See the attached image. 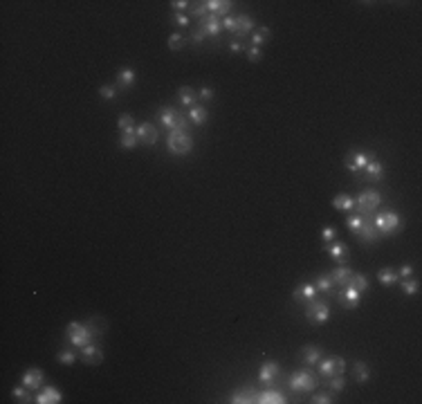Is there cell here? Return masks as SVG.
<instances>
[{
	"mask_svg": "<svg viewBox=\"0 0 422 404\" xmlns=\"http://www.w3.org/2000/svg\"><path fill=\"white\" fill-rule=\"evenodd\" d=\"M66 335H68V341L77 348L88 346L95 339V332H93V328H90V323H81V321H70Z\"/></svg>",
	"mask_w": 422,
	"mask_h": 404,
	"instance_id": "1",
	"label": "cell"
},
{
	"mask_svg": "<svg viewBox=\"0 0 422 404\" xmlns=\"http://www.w3.org/2000/svg\"><path fill=\"white\" fill-rule=\"evenodd\" d=\"M375 225V229L380 231L382 236H393L402 229V218L396 213V211H380L375 213V218L371 220Z\"/></svg>",
	"mask_w": 422,
	"mask_h": 404,
	"instance_id": "2",
	"label": "cell"
},
{
	"mask_svg": "<svg viewBox=\"0 0 422 404\" xmlns=\"http://www.w3.org/2000/svg\"><path fill=\"white\" fill-rule=\"evenodd\" d=\"M380 202H382L380 193L373 191V189H369V191H361L359 193V198L355 200V209H357V213H359V215H364L366 220H371L373 213H375L377 207H380Z\"/></svg>",
	"mask_w": 422,
	"mask_h": 404,
	"instance_id": "3",
	"label": "cell"
},
{
	"mask_svg": "<svg viewBox=\"0 0 422 404\" xmlns=\"http://www.w3.org/2000/svg\"><path fill=\"white\" fill-rule=\"evenodd\" d=\"M166 144H169V153L177 155V158H185L193 148V139L189 137V133L182 131H171L169 137H166Z\"/></svg>",
	"mask_w": 422,
	"mask_h": 404,
	"instance_id": "4",
	"label": "cell"
},
{
	"mask_svg": "<svg viewBox=\"0 0 422 404\" xmlns=\"http://www.w3.org/2000/svg\"><path fill=\"white\" fill-rule=\"evenodd\" d=\"M290 389L294 393H310L317 389V377L310 370H294L290 375Z\"/></svg>",
	"mask_w": 422,
	"mask_h": 404,
	"instance_id": "5",
	"label": "cell"
},
{
	"mask_svg": "<svg viewBox=\"0 0 422 404\" xmlns=\"http://www.w3.org/2000/svg\"><path fill=\"white\" fill-rule=\"evenodd\" d=\"M306 319L310 323H326L330 319V310L328 303L323 301H308V308H306Z\"/></svg>",
	"mask_w": 422,
	"mask_h": 404,
	"instance_id": "6",
	"label": "cell"
},
{
	"mask_svg": "<svg viewBox=\"0 0 422 404\" xmlns=\"http://www.w3.org/2000/svg\"><path fill=\"white\" fill-rule=\"evenodd\" d=\"M319 373L323 377H335V375H344L346 370V362L344 357H326V359H319Z\"/></svg>",
	"mask_w": 422,
	"mask_h": 404,
	"instance_id": "7",
	"label": "cell"
},
{
	"mask_svg": "<svg viewBox=\"0 0 422 404\" xmlns=\"http://www.w3.org/2000/svg\"><path fill=\"white\" fill-rule=\"evenodd\" d=\"M373 158H375V155H371V153H359V150H350V153L346 155V166H348L350 173L361 175V171L366 169V164H369Z\"/></svg>",
	"mask_w": 422,
	"mask_h": 404,
	"instance_id": "8",
	"label": "cell"
},
{
	"mask_svg": "<svg viewBox=\"0 0 422 404\" xmlns=\"http://www.w3.org/2000/svg\"><path fill=\"white\" fill-rule=\"evenodd\" d=\"M135 133H137V142L144 144V146H153V144H158V139H160V131L148 121L139 123V128H135Z\"/></svg>",
	"mask_w": 422,
	"mask_h": 404,
	"instance_id": "9",
	"label": "cell"
},
{
	"mask_svg": "<svg viewBox=\"0 0 422 404\" xmlns=\"http://www.w3.org/2000/svg\"><path fill=\"white\" fill-rule=\"evenodd\" d=\"M337 299H339V303H342L346 310H355L357 305H359L361 292L357 288H353V285H346V288H342V292H339Z\"/></svg>",
	"mask_w": 422,
	"mask_h": 404,
	"instance_id": "10",
	"label": "cell"
},
{
	"mask_svg": "<svg viewBox=\"0 0 422 404\" xmlns=\"http://www.w3.org/2000/svg\"><path fill=\"white\" fill-rule=\"evenodd\" d=\"M323 252H328L330 256L337 261V265H346L348 263V245L346 242H326L323 245Z\"/></svg>",
	"mask_w": 422,
	"mask_h": 404,
	"instance_id": "11",
	"label": "cell"
},
{
	"mask_svg": "<svg viewBox=\"0 0 422 404\" xmlns=\"http://www.w3.org/2000/svg\"><path fill=\"white\" fill-rule=\"evenodd\" d=\"M317 288L315 283H304V285H296L294 292H292V299L296 301V303H308V301H315L317 299Z\"/></svg>",
	"mask_w": 422,
	"mask_h": 404,
	"instance_id": "12",
	"label": "cell"
},
{
	"mask_svg": "<svg viewBox=\"0 0 422 404\" xmlns=\"http://www.w3.org/2000/svg\"><path fill=\"white\" fill-rule=\"evenodd\" d=\"M281 377V368H279V364L277 362H265L261 366V373H258V380L263 382L265 386H272L274 382H277Z\"/></svg>",
	"mask_w": 422,
	"mask_h": 404,
	"instance_id": "13",
	"label": "cell"
},
{
	"mask_svg": "<svg viewBox=\"0 0 422 404\" xmlns=\"http://www.w3.org/2000/svg\"><path fill=\"white\" fill-rule=\"evenodd\" d=\"M81 359L90 366H97L104 362V350L97 346V344H88V346L81 348Z\"/></svg>",
	"mask_w": 422,
	"mask_h": 404,
	"instance_id": "14",
	"label": "cell"
},
{
	"mask_svg": "<svg viewBox=\"0 0 422 404\" xmlns=\"http://www.w3.org/2000/svg\"><path fill=\"white\" fill-rule=\"evenodd\" d=\"M198 29H202V32H204V36H218V34H220V29H223V23H220L218 16L207 14L202 20H200Z\"/></svg>",
	"mask_w": 422,
	"mask_h": 404,
	"instance_id": "15",
	"label": "cell"
},
{
	"mask_svg": "<svg viewBox=\"0 0 422 404\" xmlns=\"http://www.w3.org/2000/svg\"><path fill=\"white\" fill-rule=\"evenodd\" d=\"M353 269H350L348 265H337L330 272V278L335 281V285L337 288H346V285H350V278H353Z\"/></svg>",
	"mask_w": 422,
	"mask_h": 404,
	"instance_id": "16",
	"label": "cell"
},
{
	"mask_svg": "<svg viewBox=\"0 0 422 404\" xmlns=\"http://www.w3.org/2000/svg\"><path fill=\"white\" fill-rule=\"evenodd\" d=\"M34 402L36 404H58V402H63V395L56 386H45V389L34 397Z\"/></svg>",
	"mask_w": 422,
	"mask_h": 404,
	"instance_id": "17",
	"label": "cell"
},
{
	"mask_svg": "<svg viewBox=\"0 0 422 404\" xmlns=\"http://www.w3.org/2000/svg\"><path fill=\"white\" fill-rule=\"evenodd\" d=\"M43 382H45V375H43V370H41V368H27V370H25V375H23V384L27 386V389H32V391L41 389Z\"/></svg>",
	"mask_w": 422,
	"mask_h": 404,
	"instance_id": "18",
	"label": "cell"
},
{
	"mask_svg": "<svg viewBox=\"0 0 422 404\" xmlns=\"http://www.w3.org/2000/svg\"><path fill=\"white\" fill-rule=\"evenodd\" d=\"M357 236H359V240H361V242H366V245H369V242H375V240H380V238H382V234L375 229V225H373L371 220H366V223L361 225V229L357 231Z\"/></svg>",
	"mask_w": 422,
	"mask_h": 404,
	"instance_id": "19",
	"label": "cell"
},
{
	"mask_svg": "<svg viewBox=\"0 0 422 404\" xmlns=\"http://www.w3.org/2000/svg\"><path fill=\"white\" fill-rule=\"evenodd\" d=\"M256 402H258V404H285V402H288V397H285L283 393L274 391V389H267V391L258 393V395H256Z\"/></svg>",
	"mask_w": 422,
	"mask_h": 404,
	"instance_id": "20",
	"label": "cell"
},
{
	"mask_svg": "<svg viewBox=\"0 0 422 404\" xmlns=\"http://www.w3.org/2000/svg\"><path fill=\"white\" fill-rule=\"evenodd\" d=\"M256 395L258 393L250 389V386H243V389H238L234 395L229 397V402L231 404H250V402H256Z\"/></svg>",
	"mask_w": 422,
	"mask_h": 404,
	"instance_id": "21",
	"label": "cell"
},
{
	"mask_svg": "<svg viewBox=\"0 0 422 404\" xmlns=\"http://www.w3.org/2000/svg\"><path fill=\"white\" fill-rule=\"evenodd\" d=\"M207 9H209V14H214V16H229V12H231V3L229 0H207Z\"/></svg>",
	"mask_w": 422,
	"mask_h": 404,
	"instance_id": "22",
	"label": "cell"
},
{
	"mask_svg": "<svg viewBox=\"0 0 422 404\" xmlns=\"http://www.w3.org/2000/svg\"><path fill=\"white\" fill-rule=\"evenodd\" d=\"M361 173H364L366 180H371V182H380L382 177H384V166H382L375 158H373L369 164H366V169L361 171Z\"/></svg>",
	"mask_w": 422,
	"mask_h": 404,
	"instance_id": "23",
	"label": "cell"
},
{
	"mask_svg": "<svg viewBox=\"0 0 422 404\" xmlns=\"http://www.w3.org/2000/svg\"><path fill=\"white\" fill-rule=\"evenodd\" d=\"M321 357H323V353H321V348H317V346H306L304 353H301V359H304V364H308V366H317Z\"/></svg>",
	"mask_w": 422,
	"mask_h": 404,
	"instance_id": "24",
	"label": "cell"
},
{
	"mask_svg": "<svg viewBox=\"0 0 422 404\" xmlns=\"http://www.w3.org/2000/svg\"><path fill=\"white\" fill-rule=\"evenodd\" d=\"M175 117H177V110H175V108H171V106H164V108L160 110V121H162V126L169 128V131H173V128H175Z\"/></svg>",
	"mask_w": 422,
	"mask_h": 404,
	"instance_id": "25",
	"label": "cell"
},
{
	"mask_svg": "<svg viewBox=\"0 0 422 404\" xmlns=\"http://www.w3.org/2000/svg\"><path fill=\"white\" fill-rule=\"evenodd\" d=\"M207 117H209V112H207V108L204 106H193V108H189V121L191 123H196V126H202L204 121H207Z\"/></svg>",
	"mask_w": 422,
	"mask_h": 404,
	"instance_id": "26",
	"label": "cell"
},
{
	"mask_svg": "<svg viewBox=\"0 0 422 404\" xmlns=\"http://www.w3.org/2000/svg\"><path fill=\"white\" fill-rule=\"evenodd\" d=\"M377 281H380L382 285H393V283H398L400 281V276H398V269H393V267H382L380 272H377Z\"/></svg>",
	"mask_w": 422,
	"mask_h": 404,
	"instance_id": "27",
	"label": "cell"
},
{
	"mask_svg": "<svg viewBox=\"0 0 422 404\" xmlns=\"http://www.w3.org/2000/svg\"><path fill=\"white\" fill-rule=\"evenodd\" d=\"M177 95H180L182 106H187V108H193V106H196V101H198V92H196L193 88H189V85H182V88L177 90Z\"/></svg>",
	"mask_w": 422,
	"mask_h": 404,
	"instance_id": "28",
	"label": "cell"
},
{
	"mask_svg": "<svg viewBox=\"0 0 422 404\" xmlns=\"http://www.w3.org/2000/svg\"><path fill=\"white\" fill-rule=\"evenodd\" d=\"M135 83V70L133 68H124V70H119L117 72V85L119 88H131V85Z\"/></svg>",
	"mask_w": 422,
	"mask_h": 404,
	"instance_id": "29",
	"label": "cell"
},
{
	"mask_svg": "<svg viewBox=\"0 0 422 404\" xmlns=\"http://www.w3.org/2000/svg\"><path fill=\"white\" fill-rule=\"evenodd\" d=\"M315 288L317 292H323V294H333L335 292V281L330 278V274H321V276L315 281Z\"/></svg>",
	"mask_w": 422,
	"mask_h": 404,
	"instance_id": "30",
	"label": "cell"
},
{
	"mask_svg": "<svg viewBox=\"0 0 422 404\" xmlns=\"http://www.w3.org/2000/svg\"><path fill=\"white\" fill-rule=\"evenodd\" d=\"M333 207L342 209V211H350V209H355V200L348 196V193H339V196H335Z\"/></svg>",
	"mask_w": 422,
	"mask_h": 404,
	"instance_id": "31",
	"label": "cell"
},
{
	"mask_svg": "<svg viewBox=\"0 0 422 404\" xmlns=\"http://www.w3.org/2000/svg\"><path fill=\"white\" fill-rule=\"evenodd\" d=\"M269 39H272V32H269L267 27H258V29H254V34H252L254 47H263Z\"/></svg>",
	"mask_w": 422,
	"mask_h": 404,
	"instance_id": "32",
	"label": "cell"
},
{
	"mask_svg": "<svg viewBox=\"0 0 422 404\" xmlns=\"http://www.w3.org/2000/svg\"><path fill=\"white\" fill-rule=\"evenodd\" d=\"M236 25H238V36H245L247 32L254 29V18H252V16H247V14H243V16H238V18H236Z\"/></svg>",
	"mask_w": 422,
	"mask_h": 404,
	"instance_id": "33",
	"label": "cell"
},
{
	"mask_svg": "<svg viewBox=\"0 0 422 404\" xmlns=\"http://www.w3.org/2000/svg\"><path fill=\"white\" fill-rule=\"evenodd\" d=\"M119 146L122 148H126V150H131L137 146V133L131 131V133H122V137H119Z\"/></svg>",
	"mask_w": 422,
	"mask_h": 404,
	"instance_id": "34",
	"label": "cell"
},
{
	"mask_svg": "<svg viewBox=\"0 0 422 404\" xmlns=\"http://www.w3.org/2000/svg\"><path fill=\"white\" fill-rule=\"evenodd\" d=\"M12 395L16 397V402H32L34 397H32V389H27V386H14V391H12Z\"/></svg>",
	"mask_w": 422,
	"mask_h": 404,
	"instance_id": "35",
	"label": "cell"
},
{
	"mask_svg": "<svg viewBox=\"0 0 422 404\" xmlns=\"http://www.w3.org/2000/svg\"><path fill=\"white\" fill-rule=\"evenodd\" d=\"M355 375H357V382L359 384H366L371 377V368L366 366V362H355Z\"/></svg>",
	"mask_w": 422,
	"mask_h": 404,
	"instance_id": "36",
	"label": "cell"
},
{
	"mask_svg": "<svg viewBox=\"0 0 422 404\" xmlns=\"http://www.w3.org/2000/svg\"><path fill=\"white\" fill-rule=\"evenodd\" d=\"M418 290H420V281L418 278H402V292L407 294V296H413V294H418Z\"/></svg>",
	"mask_w": 422,
	"mask_h": 404,
	"instance_id": "37",
	"label": "cell"
},
{
	"mask_svg": "<svg viewBox=\"0 0 422 404\" xmlns=\"http://www.w3.org/2000/svg\"><path fill=\"white\" fill-rule=\"evenodd\" d=\"M364 223H366V218H364V215H359V213L348 215V218H346V225H348V229L355 231V234L361 229V225H364Z\"/></svg>",
	"mask_w": 422,
	"mask_h": 404,
	"instance_id": "38",
	"label": "cell"
},
{
	"mask_svg": "<svg viewBox=\"0 0 422 404\" xmlns=\"http://www.w3.org/2000/svg\"><path fill=\"white\" fill-rule=\"evenodd\" d=\"M117 126H119V131H122V133H131V131H135V119L131 115H122L117 119Z\"/></svg>",
	"mask_w": 422,
	"mask_h": 404,
	"instance_id": "39",
	"label": "cell"
},
{
	"mask_svg": "<svg viewBox=\"0 0 422 404\" xmlns=\"http://www.w3.org/2000/svg\"><path fill=\"white\" fill-rule=\"evenodd\" d=\"M328 386L333 393H342L346 389V380L342 375H335V377H328Z\"/></svg>",
	"mask_w": 422,
	"mask_h": 404,
	"instance_id": "40",
	"label": "cell"
},
{
	"mask_svg": "<svg viewBox=\"0 0 422 404\" xmlns=\"http://www.w3.org/2000/svg\"><path fill=\"white\" fill-rule=\"evenodd\" d=\"M350 285L357 288L359 292H366L369 290V278L364 276V274H353V278H350Z\"/></svg>",
	"mask_w": 422,
	"mask_h": 404,
	"instance_id": "41",
	"label": "cell"
},
{
	"mask_svg": "<svg viewBox=\"0 0 422 404\" xmlns=\"http://www.w3.org/2000/svg\"><path fill=\"white\" fill-rule=\"evenodd\" d=\"M185 36L182 34H171L169 36V50H173V52H177V50H182L185 47Z\"/></svg>",
	"mask_w": 422,
	"mask_h": 404,
	"instance_id": "42",
	"label": "cell"
},
{
	"mask_svg": "<svg viewBox=\"0 0 422 404\" xmlns=\"http://www.w3.org/2000/svg\"><path fill=\"white\" fill-rule=\"evenodd\" d=\"M58 362L66 364V366H72L77 362V355H74L72 350H61V353H58Z\"/></svg>",
	"mask_w": 422,
	"mask_h": 404,
	"instance_id": "43",
	"label": "cell"
},
{
	"mask_svg": "<svg viewBox=\"0 0 422 404\" xmlns=\"http://www.w3.org/2000/svg\"><path fill=\"white\" fill-rule=\"evenodd\" d=\"M220 23H223V29H227V32H231V34H236V36H238V25H236V18H234V16H225V18L220 20Z\"/></svg>",
	"mask_w": 422,
	"mask_h": 404,
	"instance_id": "44",
	"label": "cell"
},
{
	"mask_svg": "<svg viewBox=\"0 0 422 404\" xmlns=\"http://www.w3.org/2000/svg\"><path fill=\"white\" fill-rule=\"evenodd\" d=\"M187 128H189V117H185L182 112H177V117H175V128H173V131H182V133H187Z\"/></svg>",
	"mask_w": 422,
	"mask_h": 404,
	"instance_id": "45",
	"label": "cell"
},
{
	"mask_svg": "<svg viewBox=\"0 0 422 404\" xmlns=\"http://www.w3.org/2000/svg\"><path fill=\"white\" fill-rule=\"evenodd\" d=\"M99 95H101V99H106V101H112L115 99V88H112V85H101L99 88Z\"/></svg>",
	"mask_w": 422,
	"mask_h": 404,
	"instance_id": "46",
	"label": "cell"
},
{
	"mask_svg": "<svg viewBox=\"0 0 422 404\" xmlns=\"http://www.w3.org/2000/svg\"><path fill=\"white\" fill-rule=\"evenodd\" d=\"M310 402L312 404H330V402H333V397H330L328 393H315Z\"/></svg>",
	"mask_w": 422,
	"mask_h": 404,
	"instance_id": "47",
	"label": "cell"
},
{
	"mask_svg": "<svg viewBox=\"0 0 422 404\" xmlns=\"http://www.w3.org/2000/svg\"><path fill=\"white\" fill-rule=\"evenodd\" d=\"M191 14L196 16V18H200V20H202L204 16L209 14V9H207V5H204V3H198V7H193V9H191Z\"/></svg>",
	"mask_w": 422,
	"mask_h": 404,
	"instance_id": "48",
	"label": "cell"
},
{
	"mask_svg": "<svg viewBox=\"0 0 422 404\" xmlns=\"http://www.w3.org/2000/svg\"><path fill=\"white\" fill-rule=\"evenodd\" d=\"M335 236H337V229H335V227H323V231H321L323 242H333Z\"/></svg>",
	"mask_w": 422,
	"mask_h": 404,
	"instance_id": "49",
	"label": "cell"
},
{
	"mask_svg": "<svg viewBox=\"0 0 422 404\" xmlns=\"http://www.w3.org/2000/svg\"><path fill=\"white\" fill-rule=\"evenodd\" d=\"M214 95H216V92H214V88H207V85H204V88L198 92V99H202V101H211V99H214Z\"/></svg>",
	"mask_w": 422,
	"mask_h": 404,
	"instance_id": "50",
	"label": "cell"
},
{
	"mask_svg": "<svg viewBox=\"0 0 422 404\" xmlns=\"http://www.w3.org/2000/svg\"><path fill=\"white\" fill-rule=\"evenodd\" d=\"M171 20H173L175 25H182V27L189 25V16H187V14H182V12H175V14H173V18H171Z\"/></svg>",
	"mask_w": 422,
	"mask_h": 404,
	"instance_id": "51",
	"label": "cell"
},
{
	"mask_svg": "<svg viewBox=\"0 0 422 404\" xmlns=\"http://www.w3.org/2000/svg\"><path fill=\"white\" fill-rule=\"evenodd\" d=\"M247 58H250L252 63H256V61H261V47H250V50H247Z\"/></svg>",
	"mask_w": 422,
	"mask_h": 404,
	"instance_id": "52",
	"label": "cell"
},
{
	"mask_svg": "<svg viewBox=\"0 0 422 404\" xmlns=\"http://www.w3.org/2000/svg\"><path fill=\"white\" fill-rule=\"evenodd\" d=\"M398 276H400V281H402V278H411V276H413V267H411V265H402L398 269Z\"/></svg>",
	"mask_w": 422,
	"mask_h": 404,
	"instance_id": "53",
	"label": "cell"
},
{
	"mask_svg": "<svg viewBox=\"0 0 422 404\" xmlns=\"http://www.w3.org/2000/svg\"><path fill=\"white\" fill-rule=\"evenodd\" d=\"M229 50L231 52H247V43H243V41H231V45H229Z\"/></svg>",
	"mask_w": 422,
	"mask_h": 404,
	"instance_id": "54",
	"label": "cell"
},
{
	"mask_svg": "<svg viewBox=\"0 0 422 404\" xmlns=\"http://www.w3.org/2000/svg\"><path fill=\"white\" fill-rule=\"evenodd\" d=\"M202 41H204V32L202 29H193L191 32V43H193V45H200Z\"/></svg>",
	"mask_w": 422,
	"mask_h": 404,
	"instance_id": "55",
	"label": "cell"
},
{
	"mask_svg": "<svg viewBox=\"0 0 422 404\" xmlns=\"http://www.w3.org/2000/svg\"><path fill=\"white\" fill-rule=\"evenodd\" d=\"M189 5H191V3H187V0H173L171 7L175 9V12H182V9H187V7H189Z\"/></svg>",
	"mask_w": 422,
	"mask_h": 404,
	"instance_id": "56",
	"label": "cell"
}]
</instances>
